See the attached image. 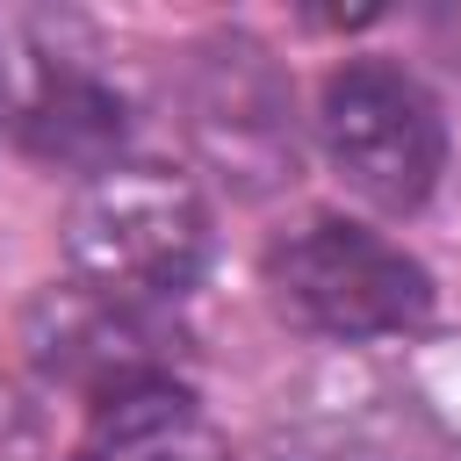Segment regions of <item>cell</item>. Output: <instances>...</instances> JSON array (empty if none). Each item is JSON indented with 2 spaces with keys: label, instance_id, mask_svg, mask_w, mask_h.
I'll list each match as a JSON object with an SVG mask.
<instances>
[{
  "label": "cell",
  "instance_id": "4",
  "mask_svg": "<svg viewBox=\"0 0 461 461\" xmlns=\"http://www.w3.org/2000/svg\"><path fill=\"white\" fill-rule=\"evenodd\" d=\"M317 144L346 194L382 216H411L447 180V115L432 86L389 58H346L317 86Z\"/></svg>",
  "mask_w": 461,
  "mask_h": 461
},
{
  "label": "cell",
  "instance_id": "3",
  "mask_svg": "<svg viewBox=\"0 0 461 461\" xmlns=\"http://www.w3.org/2000/svg\"><path fill=\"white\" fill-rule=\"evenodd\" d=\"M180 130L194 166L259 202L303 173V115L274 50L245 29H209L180 50Z\"/></svg>",
  "mask_w": 461,
  "mask_h": 461
},
{
  "label": "cell",
  "instance_id": "8",
  "mask_svg": "<svg viewBox=\"0 0 461 461\" xmlns=\"http://www.w3.org/2000/svg\"><path fill=\"white\" fill-rule=\"evenodd\" d=\"M43 454H50V432H43L36 396L0 382V461H43Z\"/></svg>",
  "mask_w": 461,
  "mask_h": 461
},
{
  "label": "cell",
  "instance_id": "1",
  "mask_svg": "<svg viewBox=\"0 0 461 461\" xmlns=\"http://www.w3.org/2000/svg\"><path fill=\"white\" fill-rule=\"evenodd\" d=\"M58 238H65L72 281L144 303V310L180 303L202 281L209 245H216L194 173H173L151 158H115L108 173L79 180Z\"/></svg>",
  "mask_w": 461,
  "mask_h": 461
},
{
  "label": "cell",
  "instance_id": "10",
  "mask_svg": "<svg viewBox=\"0 0 461 461\" xmlns=\"http://www.w3.org/2000/svg\"><path fill=\"white\" fill-rule=\"evenodd\" d=\"M432 29H439V36H447V50H454V65H461V14H439V22H432Z\"/></svg>",
  "mask_w": 461,
  "mask_h": 461
},
{
  "label": "cell",
  "instance_id": "5",
  "mask_svg": "<svg viewBox=\"0 0 461 461\" xmlns=\"http://www.w3.org/2000/svg\"><path fill=\"white\" fill-rule=\"evenodd\" d=\"M0 122L36 166L94 180L130 137V101L50 22H0Z\"/></svg>",
  "mask_w": 461,
  "mask_h": 461
},
{
  "label": "cell",
  "instance_id": "9",
  "mask_svg": "<svg viewBox=\"0 0 461 461\" xmlns=\"http://www.w3.org/2000/svg\"><path fill=\"white\" fill-rule=\"evenodd\" d=\"M274 461H396V447L367 439V432H303L288 439Z\"/></svg>",
  "mask_w": 461,
  "mask_h": 461
},
{
  "label": "cell",
  "instance_id": "7",
  "mask_svg": "<svg viewBox=\"0 0 461 461\" xmlns=\"http://www.w3.org/2000/svg\"><path fill=\"white\" fill-rule=\"evenodd\" d=\"M65 461H238V454L202 418V403L180 382H166V389H144V396L94 411Z\"/></svg>",
  "mask_w": 461,
  "mask_h": 461
},
{
  "label": "cell",
  "instance_id": "2",
  "mask_svg": "<svg viewBox=\"0 0 461 461\" xmlns=\"http://www.w3.org/2000/svg\"><path fill=\"white\" fill-rule=\"evenodd\" d=\"M259 281L274 310L339 346H375V339H411L425 331L439 288L425 259H411L396 238L353 223V216H303L259 252Z\"/></svg>",
  "mask_w": 461,
  "mask_h": 461
},
{
  "label": "cell",
  "instance_id": "6",
  "mask_svg": "<svg viewBox=\"0 0 461 461\" xmlns=\"http://www.w3.org/2000/svg\"><path fill=\"white\" fill-rule=\"evenodd\" d=\"M22 353L29 367L79 396L86 411H108L122 396H144V389H166L180 382V339L166 324V310H144V303H122V295H101L86 281H50L29 310H22Z\"/></svg>",
  "mask_w": 461,
  "mask_h": 461
}]
</instances>
